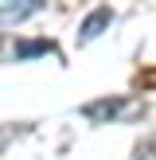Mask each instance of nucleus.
I'll list each match as a JSON object with an SVG mask.
<instances>
[{
    "instance_id": "obj_3",
    "label": "nucleus",
    "mask_w": 156,
    "mask_h": 160,
    "mask_svg": "<svg viewBox=\"0 0 156 160\" xmlns=\"http://www.w3.org/2000/svg\"><path fill=\"white\" fill-rule=\"evenodd\" d=\"M121 109H125V102H121V98H101V102H90L82 113L90 117V121H109V117L121 113Z\"/></svg>"
},
{
    "instance_id": "obj_4",
    "label": "nucleus",
    "mask_w": 156,
    "mask_h": 160,
    "mask_svg": "<svg viewBox=\"0 0 156 160\" xmlns=\"http://www.w3.org/2000/svg\"><path fill=\"white\" fill-rule=\"evenodd\" d=\"M39 51H51V43H23L20 55H39Z\"/></svg>"
},
{
    "instance_id": "obj_1",
    "label": "nucleus",
    "mask_w": 156,
    "mask_h": 160,
    "mask_svg": "<svg viewBox=\"0 0 156 160\" xmlns=\"http://www.w3.org/2000/svg\"><path fill=\"white\" fill-rule=\"evenodd\" d=\"M109 20H113V12H109L105 4H101V8H94V12H90V16L82 20V28H78V39H82V43H90V39H98L101 31L109 28Z\"/></svg>"
},
{
    "instance_id": "obj_2",
    "label": "nucleus",
    "mask_w": 156,
    "mask_h": 160,
    "mask_svg": "<svg viewBox=\"0 0 156 160\" xmlns=\"http://www.w3.org/2000/svg\"><path fill=\"white\" fill-rule=\"evenodd\" d=\"M47 0H0V20L4 23H20L23 16H31V12H39Z\"/></svg>"
}]
</instances>
